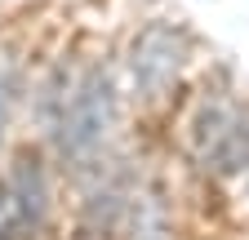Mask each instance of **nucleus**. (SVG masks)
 <instances>
[{"instance_id":"f257e3e1","label":"nucleus","mask_w":249,"mask_h":240,"mask_svg":"<svg viewBox=\"0 0 249 240\" xmlns=\"http://www.w3.org/2000/svg\"><path fill=\"white\" fill-rule=\"evenodd\" d=\"M111 125H116V85H111L107 67L89 63L71 80V94L62 103V111L53 116L49 142L62 165H89L98 156V147L107 142Z\"/></svg>"},{"instance_id":"39448f33","label":"nucleus","mask_w":249,"mask_h":240,"mask_svg":"<svg viewBox=\"0 0 249 240\" xmlns=\"http://www.w3.org/2000/svg\"><path fill=\"white\" fill-rule=\"evenodd\" d=\"M22 94H27V63L18 58V49L0 45V138H5Z\"/></svg>"},{"instance_id":"20e7f679","label":"nucleus","mask_w":249,"mask_h":240,"mask_svg":"<svg viewBox=\"0 0 249 240\" xmlns=\"http://www.w3.org/2000/svg\"><path fill=\"white\" fill-rule=\"evenodd\" d=\"M5 178H9V187H14V196H18V205H22L31 231L40 236V231L49 227V209H53V183H49L45 156L31 152V147H22V152L14 156V165L5 169Z\"/></svg>"},{"instance_id":"f03ea898","label":"nucleus","mask_w":249,"mask_h":240,"mask_svg":"<svg viewBox=\"0 0 249 240\" xmlns=\"http://www.w3.org/2000/svg\"><path fill=\"white\" fill-rule=\"evenodd\" d=\"M192 160L213 178H236L249 169V111L231 98L209 94L192 116Z\"/></svg>"},{"instance_id":"423d86ee","label":"nucleus","mask_w":249,"mask_h":240,"mask_svg":"<svg viewBox=\"0 0 249 240\" xmlns=\"http://www.w3.org/2000/svg\"><path fill=\"white\" fill-rule=\"evenodd\" d=\"M0 240H36V231H31L27 214H22V205L9 187V178L5 169H0Z\"/></svg>"},{"instance_id":"7ed1b4c3","label":"nucleus","mask_w":249,"mask_h":240,"mask_svg":"<svg viewBox=\"0 0 249 240\" xmlns=\"http://www.w3.org/2000/svg\"><path fill=\"white\" fill-rule=\"evenodd\" d=\"M187 32L169 18H151L142 22L134 40H129V80H134V94L142 103H160L174 94V85L187 67Z\"/></svg>"}]
</instances>
